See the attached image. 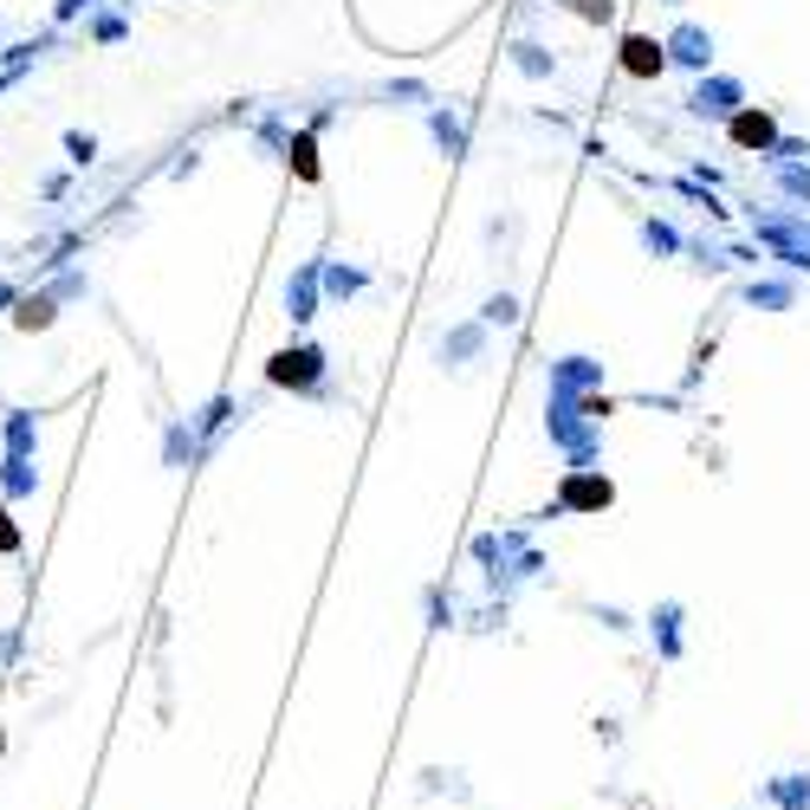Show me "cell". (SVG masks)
I'll list each match as a JSON object with an SVG mask.
<instances>
[{
  "mask_svg": "<svg viewBox=\"0 0 810 810\" xmlns=\"http://www.w3.org/2000/svg\"><path fill=\"white\" fill-rule=\"evenodd\" d=\"M765 804L772 810H810V778L804 772H784L765 784Z\"/></svg>",
  "mask_w": 810,
  "mask_h": 810,
  "instance_id": "cell-1",
  "label": "cell"
},
{
  "mask_svg": "<svg viewBox=\"0 0 810 810\" xmlns=\"http://www.w3.org/2000/svg\"><path fill=\"white\" fill-rule=\"evenodd\" d=\"M623 52H629V72H642V78H649V72H662V52H655L649 39H629Z\"/></svg>",
  "mask_w": 810,
  "mask_h": 810,
  "instance_id": "cell-2",
  "label": "cell"
},
{
  "mask_svg": "<svg viewBox=\"0 0 810 810\" xmlns=\"http://www.w3.org/2000/svg\"><path fill=\"white\" fill-rule=\"evenodd\" d=\"M0 552H20V525L0 513Z\"/></svg>",
  "mask_w": 810,
  "mask_h": 810,
  "instance_id": "cell-3",
  "label": "cell"
}]
</instances>
